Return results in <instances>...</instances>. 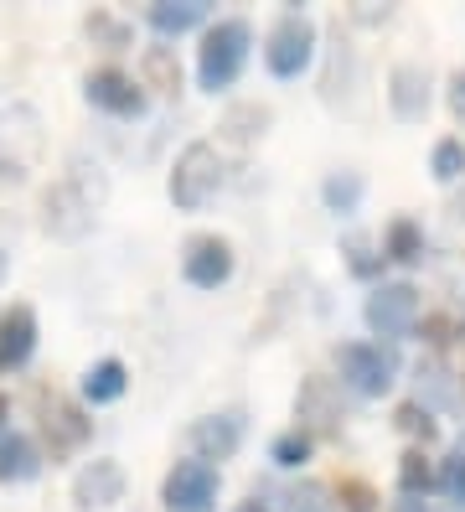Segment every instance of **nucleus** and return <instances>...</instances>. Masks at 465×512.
<instances>
[{"label": "nucleus", "instance_id": "obj_1", "mask_svg": "<svg viewBox=\"0 0 465 512\" xmlns=\"http://www.w3.org/2000/svg\"><path fill=\"white\" fill-rule=\"evenodd\" d=\"M248 57H254V26L243 16H217L197 47V88L202 94H228L243 78Z\"/></svg>", "mask_w": 465, "mask_h": 512}, {"label": "nucleus", "instance_id": "obj_2", "mask_svg": "<svg viewBox=\"0 0 465 512\" xmlns=\"http://www.w3.org/2000/svg\"><path fill=\"white\" fill-rule=\"evenodd\" d=\"M104 202V176H88V166L78 161L62 182L42 197V223L57 238H83L93 228V213Z\"/></svg>", "mask_w": 465, "mask_h": 512}, {"label": "nucleus", "instance_id": "obj_3", "mask_svg": "<svg viewBox=\"0 0 465 512\" xmlns=\"http://www.w3.org/2000/svg\"><path fill=\"white\" fill-rule=\"evenodd\" d=\"M331 363H336L341 388L357 394V399H388L393 388H398V352L383 347V342H367V337L336 342Z\"/></svg>", "mask_w": 465, "mask_h": 512}, {"label": "nucleus", "instance_id": "obj_4", "mask_svg": "<svg viewBox=\"0 0 465 512\" xmlns=\"http://www.w3.org/2000/svg\"><path fill=\"white\" fill-rule=\"evenodd\" d=\"M228 182V171H223V156H217V145L212 140H192L176 156L171 166V182H166V197L176 213H202V207L223 192Z\"/></svg>", "mask_w": 465, "mask_h": 512}, {"label": "nucleus", "instance_id": "obj_5", "mask_svg": "<svg viewBox=\"0 0 465 512\" xmlns=\"http://www.w3.org/2000/svg\"><path fill=\"white\" fill-rule=\"evenodd\" d=\"M316 52H321V26H316V16L285 11V16L269 26V37H264V68H269V78L290 83V78L310 73Z\"/></svg>", "mask_w": 465, "mask_h": 512}, {"label": "nucleus", "instance_id": "obj_6", "mask_svg": "<svg viewBox=\"0 0 465 512\" xmlns=\"http://www.w3.org/2000/svg\"><path fill=\"white\" fill-rule=\"evenodd\" d=\"M362 321L372 337H383V347L403 342V337H414L419 321H424V300L409 280H378L367 290L362 300Z\"/></svg>", "mask_w": 465, "mask_h": 512}, {"label": "nucleus", "instance_id": "obj_7", "mask_svg": "<svg viewBox=\"0 0 465 512\" xmlns=\"http://www.w3.org/2000/svg\"><path fill=\"white\" fill-rule=\"evenodd\" d=\"M341 425H347V409H341V383L310 373L300 378L295 394V430H305L310 440H336Z\"/></svg>", "mask_w": 465, "mask_h": 512}, {"label": "nucleus", "instance_id": "obj_8", "mask_svg": "<svg viewBox=\"0 0 465 512\" xmlns=\"http://www.w3.org/2000/svg\"><path fill=\"white\" fill-rule=\"evenodd\" d=\"M217 492H223V471L197 461V456H186L166 471L161 481V502L166 512H212L217 507Z\"/></svg>", "mask_w": 465, "mask_h": 512}, {"label": "nucleus", "instance_id": "obj_9", "mask_svg": "<svg viewBox=\"0 0 465 512\" xmlns=\"http://www.w3.org/2000/svg\"><path fill=\"white\" fill-rule=\"evenodd\" d=\"M42 156V119L37 109L16 104L0 114V182H26V171Z\"/></svg>", "mask_w": 465, "mask_h": 512}, {"label": "nucleus", "instance_id": "obj_10", "mask_svg": "<svg viewBox=\"0 0 465 512\" xmlns=\"http://www.w3.org/2000/svg\"><path fill=\"white\" fill-rule=\"evenodd\" d=\"M238 269V254L223 233H192L181 244V280L192 290H223Z\"/></svg>", "mask_w": 465, "mask_h": 512}, {"label": "nucleus", "instance_id": "obj_11", "mask_svg": "<svg viewBox=\"0 0 465 512\" xmlns=\"http://www.w3.org/2000/svg\"><path fill=\"white\" fill-rule=\"evenodd\" d=\"M243 435H248V414H243V409H217V414L192 419L186 445H192L197 461H207V466L223 471V461H233L238 450H243Z\"/></svg>", "mask_w": 465, "mask_h": 512}, {"label": "nucleus", "instance_id": "obj_12", "mask_svg": "<svg viewBox=\"0 0 465 512\" xmlns=\"http://www.w3.org/2000/svg\"><path fill=\"white\" fill-rule=\"evenodd\" d=\"M37 414H42V440H47V456H52V461L83 450L88 435H93L88 409L73 404V399H62V394H42V399H37Z\"/></svg>", "mask_w": 465, "mask_h": 512}, {"label": "nucleus", "instance_id": "obj_13", "mask_svg": "<svg viewBox=\"0 0 465 512\" xmlns=\"http://www.w3.org/2000/svg\"><path fill=\"white\" fill-rule=\"evenodd\" d=\"M83 99L114 119H140L145 114V83H135L124 68H93L83 78Z\"/></svg>", "mask_w": 465, "mask_h": 512}, {"label": "nucleus", "instance_id": "obj_14", "mask_svg": "<svg viewBox=\"0 0 465 512\" xmlns=\"http://www.w3.org/2000/svg\"><path fill=\"white\" fill-rule=\"evenodd\" d=\"M383 94H388V109H393L398 125H419L434 104V78H429L424 63H393Z\"/></svg>", "mask_w": 465, "mask_h": 512}, {"label": "nucleus", "instance_id": "obj_15", "mask_svg": "<svg viewBox=\"0 0 465 512\" xmlns=\"http://www.w3.org/2000/svg\"><path fill=\"white\" fill-rule=\"evenodd\" d=\"M124 487H130V476H124L119 461H88L78 476H73V507L78 512H104L114 502H124Z\"/></svg>", "mask_w": 465, "mask_h": 512}, {"label": "nucleus", "instance_id": "obj_16", "mask_svg": "<svg viewBox=\"0 0 465 512\" xmlns=\"http://www.w3.org/2000/svg\"><path fill=\"white\" fill-rule=\"evenodd\" d=\"M37 311L31 306H6L0 311V373H16L31 363V352H37Z\"/></svg>", "mask_w": 465, "mask_h": 512}, {"label": "nucleus", "instance_id": "obj_17", "mask_svg": "<svg viewBox=\"0 0 465 512\" xmlns=\"http://www.w3.org/2000/svg\"><path fill=\"white\" fill-rule=\"evenodd\" d=\"M378 249H383V264H398V269H414L429 249V238H424V223L409 218V213H398L388 218L383 238H378Z\"/></svg>", "mask_w": 465, "mask_h": 512}, {"label": "nucleus", "instance_id": "obj_18", "mask_svg": "<svg viewBox=\"0 0 465 512\" xmlns=\"http://www.w3.org/2000/svg\"><path fill=\"white\" fill-rule=\"evenodd\" d=\"M42 445L21 435V430H6L0 435V487H21V481L31 476H42Z\"/></svg>", "mask_w": 465, "mask_h": 512}, {"label": "nucleus", "instance_id": "obj_19", "mask_svg": "<svg viewBox=\"0 0 465 512\" xmlns=\"http://www.w3.org/2000/svg\"><path fill=\"white\" fill-rule=\"evenodd\" d=\"M207 16H212L207 0H155V6L145 11L150 32H161V37H186V32H197V26H207Z\"/></svg>", "mask_w": 465, "mask_h": 512}, {"label": "nucleus", "instance_id": "obj_20", "mask_svg": "<svg viewBox=\"0 0 465 512\" xmlns=\"http://www.w3.org/2000/svg\"><path fill=\"white\" fill-rule=\"evenodd\" d=\"M124 388H130V368H124L119 357H99V363L83 373L78 394H83L88 409H104V404H119L124 399Z\"/></svg>", "mask_w": 465, "mask_h": 512}, {"label": "nucleus", "instance_id": "obj_21", "mask_svg": "<svg viewBox=\"0 0 465 512\" xmlns=\"http://www.w3.org/2000/svg\"><path fill=\"white\" fill-rule=\"evenodd\" d=\"M367 197V176L362 171H326V182H321V202H326V213L336 218H352L357 207Z\"/></svg>", "mask_w": 465, "mask_h": 512}, {"label": "nucleus", "instance_id": "obj_22", "mask_svg": "<svg viewBox=\"0 0 465 512\" xmlns=\"http://www.w3.org/2000/svg\"><path fill=\"white\" fill-rule=\"evenodd\" d=\"M440 487V466H434L419 445H409L398 456V497H429Z\"/></svg>", "mask_w": 465, "mask_h": 512}, {"label": "nucleus", "instance_id": "obj_23", "mask_svg": "<svg viewBox=\"0 0 465 512\" xmlns=\"http://www.w3.org/2000/svg\"><path fill=\"white\" fill-rule=\"evenodd\" d=\"M274 507L279 512H336V492L326 487V481H316V476H300V481H290V487L279 492Z\"/></svg>", "mask_w": 465, "mask_h": 512}, {"label": "nucleus", "instance_id": "obj_24", "mask_svg": "<svg viewBox=\"0 0 465 512\" xmlns=\"http://www.w3.org/2000/svg\"><path fill=\"white\" fill-rule=\"evenodd\" d=\"M429 176H434L440 187L465 182V140H460V135L434 140V150H429Z\"/></svg>", "mask_w": 465, "mask_h": 512}, {"label": "nucleus", "instance_id": "obj_25", "mask_svg": "<svg viewBox=\"0 0 465 512\" xmlns=\"http://www.w3.org/2000/svg\"><path fill=\"white\" fill-rule=\"evenodd\" d=\"M310 456H316V440H310L305 430H295V425L279 430V435L269 440V461H274L279 471H300Z\"/></svg>", "mask_w": 465, "mask_h": 512}, {"label": "nucleus", "instance_id": "obj_26", "mask_svg": "<svg viewBox=\"0 0 465 512\" xmlns=\"http://www.w3.org/2000/svg\"><path fill=\"white\" fill-rule=\"evenodd\" d=\"M269 104H233L228 114H223V130H228V140H238V145H248L254 135H264L269 130Z\"/></svg>", "mask_w": 465, "mask_h": 512}, {"label": "nucleus", "instance_id": "obj_27", "mask_svg": "<svg viewBox=\"0 0 465 512\" xmlns=\"http://www.w3.org/2000/svg\"><path fill=\"white\" fill-rule=\"evenodd\" d=\"M393 425L409 435V440H419V450L429 445V440H440V419H434V409L429 404H419V399H409V404H398V414H393Z\"/></svg>", "mask_w": 465, "mask_h": 512}, {"label": "nucleus", "instance_id": "obj_28", "mask_svg": "<svg viewBox=\"0 0 465 512\" xmlns=\"http://www.w3.org/2000/svg\"><path fill=\"white\" fill-rule=\"evenodd\" d=\"M341 254H347V269L357 280H378L383 275V249H372L367 233H347L341 238Z\"/></svg>", "mask_w": 465, "mask_h": 512}, {"label": "nucleus", "instance_id": "obj_29", "mask_svg": "<svg viewBox=\"0 0 465 512\" xmlns=\"http://www.w3.org/2000/svg\"><path fill=\"white\" fill-rule=\"evenodd\" d=\"M88 37H93V47H104V52H124L135 42V32L124 21H114V16H104V11H93L88 16Z\"/></svg>", "mask_w": 465, "mask_h": 512}, {"label": "nucleus", "instance_id": "obj_30", "mask_svg": "<svg viewBox=\"0 0 465 512\" xmlns=\"http://www.w3.org/2000/svg\"><path fill=\"white\" fill-rule=\"evenodd\" d=\"M440 497H450L460 512H465V440L450 450V456L440 461V487H434Z\"/></svg>", "mask_w": 465, "mask_h": 512}, {"label": "nucleus", "instance_id": "obj_31", "mask_svg": "<svg viewBox=\"0 0 465 512\" xmlns=\"http://www.w3.org/2000/svg\"><path fill=\"white\" fill-rule=\"evenodd\" d=\"M336 507H347V512H378L383 497H378V487H372V481H362V476H341Z\"/></svg>", "mask_w": 465, "mask_h": 512}, {"label": "nucleus", "instance_id": "obj_32", "mask_svg": "<svg viewBox=\"0 0 465 512\" xmlns=\"http://www.w3.org/2000/svg\"><path fill=\"white\" fill-rule=\"evenodd\" d=\"M145 68L166 83V94H176V88H181V68L171 63V52H166V47H150V52H145Z\"/></svg>", "mask_w": 465, "mask_h": 512}, {"label": "nucleus", "instance_id": "obj_33", "mask_svg": "<svg viewBox=\"0 0 465 512\" xmlns=\"http://www.w3.org/2000/svg\"><path fill=\"white\" fill-rule=\"evenodd\" d=\"M450 109H455V119L465 125V68L450 73Z\"/></svg>", "mask_w": 465, "mask_h": 512}, {"label": "nucleus", "instance_id": "obj_34", "mask_svg": "<svg viewBox=\"0 0 465 512\" xmlns=\"http://www.w3.org/2000/svg\"><path fill=\"white\" fill-rule=\"evenodd\" d=\"M233 512H279V507L269 502V492H259V487H254V492H248V497H243Z\"/></svg>", "mask_w": 465, "mask_h": 512}, {"label": "nucleus", "instance_id": "obj_35", "mask_svg": "<svg viewBox=\"0 0 465 512\" xmlns=\"http://www.w3.org/2000/svg\"><path fill=\"white\" fill-rule=\"evenodd\" d=\"M393 512H440V507H434L429 497H398V502H393Z\"/></svg>", "mask_w": 465, "mask_h": 512}, {"label": "nucleus", "instance_id": "obj_36", "mask_svg": "<svg viewBox=\"0 0 465 512\" xmlns=\"http://www.w3.org/2000/svg\"><path fill=\"white\" fill-rule=\"evenodd\" d=\"M6 419H11V399L0 394V435H6Z\"/></svg>", "mask_w": 465, "mask_h": 512}, {"label": "nucleus", "instance_id": "obj_37", "mask_svg": "<svg viewBox=\"0 0 465 512\" xmlns=\"http://www.w3.org/2000/svg\"><path fill=\"white\" fill-rule=\"evenodd\" d=\"M6 275H11V254L0 249V285H6Z\"/></svg>", "mask_w": 465, "mask_h": 512}]
</instances>
